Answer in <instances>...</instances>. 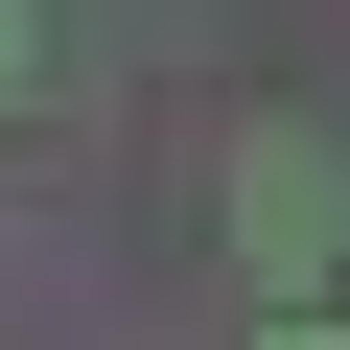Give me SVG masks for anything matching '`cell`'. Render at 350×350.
<instances>
[{
	"mask_svg": "<svg viewBox=\"0 0 350 350\" xmlns=\"http://www.w3.org/2000/svg\"><path fill=\"white\" fill-rule=\"evenodd\" d=\"M234 280H280V304H327L350 280V140H304V117H234Z\"/></svg>",
	"mask_w": 350,
	"mask_h": 350,
	"instance_id": "6da1fadb",
	"label": "cell"
},
{
	"mask_svg": "<svg viewBox=\"0 0 350 350\" xmlns=\"http://www.w3.org/2000/svg\"><path fill=\"white\" fill-rule=\"evenodd\" d=\"M257 350H350V304H280V327H257Z\"/></svg>",
	"mask_w": 350,
	"mask_h": 350,
	"instance_id": "7a4b0ae2",
	"label": "cell"
},
{
	"mask_svg": "<svg viewBox=\"0 0 350 350\" xmlns=\"http://www.w3.org/2000/svg\"><path fill=\"white\" fill-rule=\"evenodd\" d=\"M24 47H47V0H0V94H24Z\"/></svg>",
	"mask_w": 350,
	"mask_h": 350,
	"instance_id": "3957f363",
	"label": "cell"
}]
</instances>
